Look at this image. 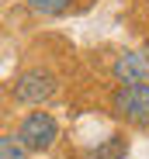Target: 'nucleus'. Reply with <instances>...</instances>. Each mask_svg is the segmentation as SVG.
<instances>
[{"mask_svg":"<svg viewBox=\"0 0 149 159\" xmlns=\"http://www.w3.org/2000/svg\"><path fill=\"white\" fill-rule=\"evenodd\" d=\"M0 159H28V149L17 142V135H0Z\"/></svg>","mask_w":149,"mask_h":159,"instance_id":"0eeeda50","label":"nucleus"},{"mask_svg":"<svg viewBox=\"0 0 149 159\" xmlns=\"http://www.w3.org/2000/svg\"><path fill=\"white\" fill-rule=\"evenodd\" d=\"M125 156H128V142L121 131H111L101 145L90 149V159H125Z\"/></svg>","mask_w":149,"mask_h":159,"instance_id":"39448f33","label":"nucleus"},{"mask_svg":"<svg viewBox=\"0 0 149 159\" xmlns=\"http://www.w3.org/2000/svg\"><path fill=\"white\" fill-rule=\"evenodd\" d=\"M59 90V80L52 69H45V66H28L24 73H17L14 80V100L17 104H45V100H52Z\"/></svg>","mask_w":149,"mask_h":159,"instance_id":"7ed1b4c3","label":"nucleus"},{"mask_svg":"<svg viewBox=\"0 0 149 159\" xmlns=\"http://www.w3.org/2000/svg\"><path fill=\"white\" fill-rule=\"evenodd\" d=\"M14 135H17V142L28 152H49L59 142V125H56V118L49 111H31V114L21 118Z\"/></svg>","mask_w":149,"mask_h":159,"instance_id":"f03ea898","label":"nucleus"},{"mask_svg":"<svg viewBox=\"0 0 149 159\" xmlns=\"http://www.w3.org/2000/svg\"><path fill=\"white\" fill-rule=\"evenodd\" d=\"M38 17H63L77 7V0H24Z\"/></svg>","mask_w":149,"mask_h":159,"instance_id":"423d86ee","label":"nucleus"},{"mask_svg":"<svg viewBox=\"0 0 149 159\" xmlns=\"http://www.w3.org/2000/svg\"><path fill=\"white\" fill-rule=\"evenodd\" d=\"M111 114L128 128H149V83H118L111 93Z\"/></svg>","mask_w":149,"mask_h":159,"instance_id":"f257e3e1","label":"nucleus"},{"mask_svg":"<svg viewBox=\"0 0 149 159\" xmlns=\"http://www.w3.org/2000/svg\"><path fill=\"white\" fill-rule=\"evenodd\" d=\"M114 83H149V48H125L111 62Z\"/></svg>","mask_w":149,"mask_h":159,"instance_id":"20e7f679","label":"nucleus"}]
</instances>
